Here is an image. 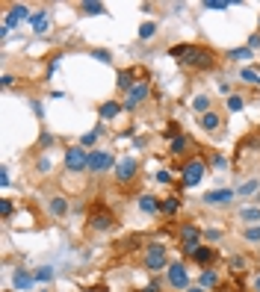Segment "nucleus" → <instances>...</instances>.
I'll return each instance as SVG.
<instances>
[{"instance_id":"nucleus-1","label":"nucleus","mask_w":260,"mask_h":292,"mask_svg":"<svg viewBox=\"0 0 260 292\" xmlns=\"http://www.w3.org/2000/svg\"><path fill=\"white\" fill-rule=\"evenodd\" d=\"M168 56L178 59L186 71H213L219 65V50L210 44H195V41H184L168 47Z\"/></svg>"},{"instance_id":"nucleus-2","label":"nucleus","mask_w":260,"mask_h":292,"mask_svg":"<svg viewBox=\"0 0 260 292\" xmlns=\"http://www.w3.org/2000/svg\"><path fill=\"white\" fill-rule=\"evenodd\" d=\"M86 225H89L92 233H106V230H112V227H116V213H112L104 201H95V204L89 207Z\"/></svg>"},{"instance_id":"nucleus-3","label":"nucleus","mask_w":260,"mask_h":292,"mask_svg":"<svg viewBox=\"0 0 260 292\" xmlns=\"http://www.w3.org/2000/svg\"><path fill=\"white\" fill-rule=\"evenodd\" d=\"M204 174H207V160L195 154V157H190V160L180 165V186L184 189H192V186H198L204 180Z\"/></svg>"},{"instance_id":"nucleus-4","label":"nucleus","mask_w":260,"mask_h":292,"mask_svg":"<svg viewBox=\"0 0 260 292\" xmlns=\"http://www.w3.org/2000/svg\"><path fill=\"white\" fill-rule=\"evenodd\" d=\"M142 266L148 272H154V275L166 272L168 269V251H166V245L162 242H148L145 245V254H142Z\"/></svg>"},{"instance_id":"nucleus-5","label":"nucleus","mask_w":260,"mask_h":292,"mask_svg":"<svg viewBox=\"0 0 260 292\" xmlns=\"http://www.w3.org/2000/svg\"><path fill=\"white\" fill-rule=\"evenodd\" d=\"M62 162H65V171L83 174V171H89V151H86L83 145H68Z\"/></svg>"},{"instance_id":"nucleus-6","label":"nucleus","mask_w":260,"mask_h":292,"mask_svg":"<svg viewBox=\"0 0 260 292\" xmlns=\"http://www.w3.org/2000/svg\"><path fill=\"white\" fill-rule=\"evenodd\" d=\"M166 281H168V287L174 292H186L192 287V281H190V272H186V263L184 260H174V263H168V269H166Z\"/></svg>"},{"instance_id":"nucleus-7","label":"nucleus","mask_w":260,"mask_h":292,"mask_svg":"<svg viewBox=\"0 0 260 292\" xmlns=\"http://www.w3.org/2000/svg\"><path fill=\"white\" fill-rule=\"evenodd\" d=\"M178 239H180V251H184V257L190 260L195 254V248L201 245V239H204V230H201L198 225H180Z\"/></svg>"},{"instance_id":"nucleus-8","label":"nucleus","mask_w":260,"mask_h":292,"mask_svg":"<svg viewBox=\"0 0 260 292\" xmlns=\"http://www.w3.org/2000/svg\"><path fill=\"white\" fill-rule=\"evenodd\" d=\"M116 154H110V151H104V148H95V151H89V171L92 174H106V171H116Z\"/></svg>"},{"instance_id":"nucleus-9","label":"nucleus","mask_w":260,"mask_h":292,"mask_svg":"<svg viewBox=\"0 0 260 292\" xmlns=\"http://www.w3.org/2000/svg\"><path fill=\"white\" fill-rule=\"evenodd\" d=\"M139 171H142V162L136 160V157L118 160V165H116V183H118V186H130V183L139 177Z\"/></svg>"},{"instance_id":"nucleus-10","label":"nucleus","mask_w":260,"mask_h":292,"mask_svg":"<svg viewBox=\"0 0 260 292\" xmlns=\"http://www.w3.org/2000/svg\"><path fill=\"white\" fill-rule=\"evenodd\" d=\"M148 95H151V83H148V77H145V80H139V83L130 89L128 95H124V100H122V103H124V109H128V112H136V109H139V106L148 100Z\"/></svg>"},{"instance_id":"nucleus-11","label":"nucleus","mask_w":260,"mask_h":292,"mask_svg":"<svg viewBox=\"0 0 260 292\" xmlns=\"http://www.w3.org/2000/svg\"><path fill=\"white\" fill-rule=\"evenodd\" d=\"M192 151H195V142H192V136H186V133H180L178 139H172V142H168V157H172V160H180V165L190 160L186 154H192ZM192 157H195V154H192Z\"/></svg>"},{"instance_id":"nucleus-12","label":"nucleus","mask_w":260,"mask_h":292,"mask_svg":"<svg viewBox=\"0 0 260 292\" xmlns=\"http://www.w3.org/2000/svg\"><path fill=\"white\" fill-rule=\"evenodd\" d=\"M32 15H30V6H24V3H12L9 6V12H6V18H3V27H18L21 21H30Z\"/></svg>"},{"instance_id":"nucleus-13","label":"nucleus","mask_w":260,"mask_h":292,"mask_svg":"<svg viewBox=\"0 0 260 292\" xmlns=\"http://www.w3.org/2000/svg\"><path fill=\"white\" fill-rule=\"evenodd\" d=\"M195 266H201V269H213V263L219 260V248H210V245H198L195 248V254L190 257Z\"/></svg>"},{"instance_id":"nucleus-14","label":"nucleus","mask_w":260,"mask_h":292,"mask_svg":"<svg viewBox=\"0 0 260 292\" xmlns=\"http://www.w3.org/2000/svg\"><path fill=\"white\" fill-rule=\"evenodd\" d=\"M139 74H142L139 68H122V71H118L116 83H118V89H122L124 95H128V92L133 89V86H136V83H139V80H145V77H139Z\"/></svg>"},{"instance_id":"nucleus-15","label":"nucleus","mask_w":260,"mask_h":292,"mask_svg":"<svg viewBox=\"0 0 260 292\" xmlns=\"http://www.w3.org/2000/svg\"><path fill=\"white\" fill-rule=\"evenodd\" d=\"M122 112H124V103H122V100H104V103L98 106L100 121H116Z\"/></svg>"},{"instance_id":"nucleus-16","label":"nucleus","mask_w":260,"mask_h":292,"mask_svg":"<svg viewBox=\"0 0 260 292\" xmlns=\"http://www.w3.org/2000/svg\"><path fill=\"white\" fill-rule=\"evenodd\" d=\"M234 195H236V189H210L201 201H204L207 207H222L228 201H234Z\"/></svg>"},{"instance_id":"nucleus-17","label":"nucleus","mask_w":260,"mask_h":292,"mask_svg":"<svg viewBox=\"0 0 260 292\" xmlns=\"http://www.w3.org/2000/svg\"><path fill=\"white\" fill-rule=\"evenodd\" d=\"M222 127H225V118H222V112L210 109V112H204V115H201V130H207V133H219Z\"/></svg>"},{"instance_id":"nucleus-18","label":"nucleus","mask_w":260,"mask_h":292,"mask_svg":"<svg viewBox=\"0 0 260 292\" xmlns=\"http://www.w3.org/2000/svg\"><path fill=\"white\" fill-rule=\"evenodd\" d=\"M48 213H50L54 219H65V216H68V198H65V195H54V198L48 201Z\"/></svg>"},{"instance_id":"nucleus-19","label":"nucleus","mask_w":260,"mask_h":292,"mask_svg":"<svg viewBox=\"0 0 260 292\" xmlns=\"http://www.w3.org/2000/svg\"><path fill=\"white\" fill-rule=\"evenodd\" d=\"M136 201H139V210H142V213H148V216H157V213H160V198H154V195H139Z\"/></svg>"},{"instance_id":"nucleus-20","label":"nucleus","mask_w":260,"mask_h":292,"mask_svg":"<svg viewBox=\"0 0 260 292\" xmlns=\"http://www.w3.org/2000/svg\"><path fill=\"white\" fill-rule=\"evenodd\" d=\"M160 213L162 216H178V213H180V198H178V195L162 198L160 201Z\"/></svg>"},{"instance_id":"nucleus-21","label":"nucleus","mask_w":260,"mask_h":292,"mask_svg":"<svg viewBox=\"0 0 260 292\" xmlns=\"http://www.w3.org/2000/svg\"><path fill=\"white\" fill-rule=\"evenodd\" d=\"M12 284H15V290H30L32 284H36V278H32L27 269H18V272L12 275Z\"/></svg>"},{"instance_id":"nucleus-22","label":"nucleus","mask_w":260,"mask_h":292,"mask_svg":"<svg viewBox=\"0 0 260 292\" xmlns=\"http://www.w3.org/2000/svg\"><path fill=\"white\" fill-rule=\"evenodd\" d=\"M198 287H204V290H213V287H219V272H213V269H204V272H201V278H198Z\"/></svg>"},{"instance_id":"nucleus-23","label":"nucleus","mask_w":260,"mask_h":292,"mask_svg":"<svg viewBox=\"0 0 260 292\" xmlns=\"http://www.w3.org/2000/svg\"><path fill=\"white\" fill-rule=\"evenodd\" d=\"M225 109H228V112H242V109H246V97L240 95V92L228 95L225 97Z\"/></svg>"},{"instance_id":"nucleus-24","label":"nucleus","mask_w":260,"mask_h":292,"mask_svg":"<svg viewBox=\"0 0 260 292\" xmlns=\"http://www.w3.org/2000/svg\"><path fill=\"white\" fill-rule=\"evenodd\" d=\"M225 56H228V59H234V62H246V59H252V56H254V50H252V47H230Z\"/></svg>"},{"instance_id":"nucleus-25","label":"nucleus","mask_w":260,"mask_h":292,"mask_svg":"<svg viewBox=\"0 0 260 292\" xmlns=\"http://www.w3.org/2000/svg\"><path fill=\"white\" fill-rule=\"evenodd\" d=\"M192 109L198 112V115L210 112V109H213V97H210V95H195V100H192Z\"/></svg>"},{"instance_id":"nucleus-26","label":"nucleus","mask_w":260,"mask_h":292,"mask_svg":"<svg viewBox=\"0 0 260 292\" xmlns=\"http://www.w3.org/2000/svg\"><path fill=\"white\" fill-rule=\"evenodd\" d=\"M80 12L83 15H106V6L98 0H86V3H80Z\"/></svg>"},{"instance_id":"nucleus-27","label":"nucleus","mask_w":260,"mask_h":292,"mask_svg":"<svg viewBox=\"0 0 260 292\" xmlns=\"http://www.w3.org/2000/svg\"><path fill=\"white\" fill-rule=\"evenodd\" d=\"M32 278H36V284H50L54 281V266H38L32 272Z\"/></svg>"},{"instance_id":"nucleus-28","label":"nucleus","mask_w":260,"mask_h":292,"mask_svg":"<svg viewBox=\"0 0 260 292\" xmlns=\"http://www.w3.org/2000/svg\"><path fill=\"white\" fill-rule=\"evenodd\" d=\"M30 24L36 27V32H44L48 27H50V18H48V12H36L30 18Z\"/></svg>"},{"instance_id":"nucleus-29","label":"nucleus","mask_w":260,"mask_h":292,"mask_svg":"<svg viewBox=\"0 0 260 292\" xmlns=\"http://www.w3.org/2000/svg\"><path fill=\"white\" fill-rule=\"evenodd\" d=\"M154 32H157V21H145V24L139 27V41H151Z\"/></svg>"},{"instance_id":"nucleus-30","label":"nucleus","mask_w":260,"mask_h":292,"mask_svg":"<svg viewBox=\"0 0 260 292\" xmlns=\"http://www.w3.org/2000/svg\"><path fill=\"white\" fill-rule=\"evenodd\" d=\"M98 136H100V130H92V133H83V136H80V142H77V145H83V148H86V151H89V148H92V151H95V142H98Z\"/></svg>"},{"instance_id":"nucleus-31","label":"nucleus","mask_w":260,"mask_h":292,"mask_svg":"<svg viewBox=\"0 0 260 292\" xmlns=\"http://www.w3.org/2000/svg\"><path fill=\"white\" fill-rule=\"evenodd\" d=\"M180 133H184V130H180V124H178V121H168V124H166V130H162V139H168V142H172V139H178Z\"/></svg>"},{"instance_id":"nucleus-32","label":"nucleus","mask_w":260,"mask_h":292,"mask_svg":"<svg viewBox=\"0 0 260 292\" xmlns=\"http://www.w3.org/2000/svg\"><path fill=\"white\" fill-rule=\"evenodd\" d=\"M228 6H234V0H204V9H213V12H222Z\"/></svg>"},{"instance_id":"nucleus-33","label":"nucleus","mask_w":260,"mask_h":292,"mask_svg":"<svg viewBox=\"0 0 260 292\" xmlns=\"http://www.w3.org/2000/svg\"><path fill=\"white\" fill-rule=\"evenodd\" d=\"M246 269H248L246 257H230V275H242Z\"/></svg>"},{"instance_id":"nucleus-34","label":"nucleus","mask_w":260,"mask_h":292,"mask_svg":"<svg viewBox=\"0 0 260 292\" xmlns=\"http://www.w3.org/2000/svg\"><path fill=\"white\" fill-rule=\"evenodd\" d=\"M240 219H242V222H260V207H246V210L240 213Z\"/></svg>"},{"instance_id":"nucleus-35","label":"nucleus","mask_w":260,"mask_h":292,"mask_svg":"<svg viewBox=\"0 0 260 292\" xmlns=\"http://www.w3.org/2000/svg\"><path fill=\"white\" fill-rule=\"evenodd\" d=\"M258 189H260V180L258 177H252L248 183H242V186L236 189V195H252V192H258Z\"/></svg>"},{"instance_id":"nucleus-36","label":"nucleus","mask_w":260,"mask_h":292,"mask_svg":"<svg viewBox=\"0 0 260 292\" xmlns=\"http://www.w3.org/2000/svg\"><path fill=\"white\" fill-rule=\"evenodd\" d=\"M12 213H15L12 201H9V198H3V201H0V216H3V222H9V219H12Z\"/></svg>"},{"instance_id":"nucleus-37","label":"nucleus","mask_w":260,"mask_h":292,"mask_svg":"<svg viewBox=\"0 0 260 292\" xmlns=\"http://www.w3.org/2000/svg\"><path fill=\"white\" fill-rule=\"evenodd\" d=\"M154 180H157V183H162V186H168V183H174V177H172V171H166V168H160V171L154 174Z\"/></svg>"},{"instance_id":"nucleus-38","label":"nucleus","mask_w":260,"mask_h":292,"mask_svg":"<svg viewBox=\"0 0 260 292\" xmlns=\"http://www.w3.org/2000/svg\"><path fill=\"white\" fill-rule=\"evenodd\" d=\"M92 59H98V62H112V53L104 50V47H98V50H92Z\"/></svg>"},{"instance_id":"nucleus-39","label":"nucleus","mask_w":260,"mask_h":292,"mask_svg":"<svg viewBox=\"0 0 260 292\" xmlns=\"http://www.w3.org/2000/svg\"><path fill=\"white\" fill-rule=\"evenodd\" d=\"M242 236H246L248 242H260V225L258 227H246V230H242Z\"/></svg>"},{"instance_id":"nucleus-40","label":"nucleus","mask_w":260,"mask_h":292,"mask_svg":"<svg viewBox=\"0 0 260 292\" xmlns=\"http://www.w3.org/2000/svg\"><path fill=\"white\" fill-rule=\"evenodd\" d=\"M50 145H54V136L50 133H42L38 136V148H50Z\"/></svg>"},{"instance_id":"nucleus-41","label":"nucleus","mask_w":260,"mask_h":292,"mask_svg":"<svg viewBox=\"0 0 260 292\" xmlns=\"http://www.w3.org/2000/svg\"><path fill=\"white\" fill-rule=\"evenodd\" d=\"M204 239L207 242H219L222 239V230H204Z\"/></svg>"},{"instance_id":"nucleus-42","label":"nucleus","mask_w":260,"mask_h":292,"mask_svg":"<svg viewBox=\"0 0 260 292\" xmlns=\"http://www.w3.org/2000/svg\"><path fill=\"white\" fill-rule=\"evenodd\" d=\"M36 168H38V171H50V160H48V157H38V160H36Z\"/></svg>"},{"instance_id":"nucleus-43","label":"nucleus","mask_w":260,"mask_h":292,"mask_svg":"<svg viewBox=\"0 0 260 292\" xmlns=\"http://www.w3.org/2000/svg\"><path fill=\"white\" fill-rule=\"evenodd\" d=\"M0 83H3V89H12V86H15V74H3Z\"/></svg>"},{"instance_id":"nucleus-44","label":"nucleus","mask_w":260,"mask_h":292,"mask_svg":"<svg viewBox=\"0 0 260 292\" xmlns=\"http://www.w3.org/2000/svg\"><path fill=\"white\" fill-rule=\"evenodd\" d=\"M225 165H228V160L222 154H213V168H225Z\"/></svg>"},{"instance_id":"nucleus-45","label":"nucleus","mask_w":260,"mask_h":292,"mask_svg":"<svg viewBox=\"0 0 260 292\" xmlns=\"http://www.w3.org/2000/svg\"><path fill=\"white\" fill-rule=\"evenodd\" d=\"M246 47H252V50H254V47H260V32L248 35V44H246Z\"/></svg>"},{"instance_id":"nucleus-46","label":"nucleus","mask_w":260,"mask_h":292,"mask_svg":"<svg viewBox=\"0 0 260 292\" xmlns=\"http://www.w3.org/2000/svg\"><path fill=\"white\" fill-rule=\"evenodd\" d=\"M0 186H3V189H6V186H9V171H6V165H3V168H0Z\"/></svg>"},{"instance_id":"nucleus-47","label":"nucleus","mask_w":260,"mask_h":292,"mask_svg":"<svg viewBox=\"0 0 260 292\" xmlns=\"http://www.w3.org/2000/svg\"><path fill=\"white\" fill-rule=\"evenodd\" d=\"M219 92H222V95H234V89H230V83H219Z\"/></svg>"},{"instance_id":"nucleus-48","label":"nucleus","mask_w":260,"mask_h":292,"mask_svg":"<svg viewBox=\"0 0 260 292\" xmlns=\"http://www.w3.org/2000/svg\"><path fill=\"white\" fill-rule=\"evenodd\" d=\"M32 112H36V115H38V118H42V115H44V112H42V103H38V100H32Z\"/></svg>"},{"instance_id":"nucleus-49","label":"nucleus","mask_w":260,"mask_h":292,"mask_svg":"<svg viewBox=\"0 0 260 292\" xmlns=\"http://www.w3.org/2000/svg\"><path fill=\"white\" fill-rule=\"evenodd\" d=\"M186 292H207V290H204V287H190Z\"/></svg>"},{"instance_id":"nucleus-50","label":"nucleus","mask_w":260,"mask_h":292,"mask_svg":"<svg viewBox=\"0 0 260 292\" xmlns=\"http://www.w3.org/2000/svg\"><path fill=\"white\" fill-rule=\"evenodd\" d=\"M254 292H260V275L254 278Z\"/></svg>"},{"instance_id":"nucleus-51","label":"nucleus","mask_w":260,"mask_h":292,"mask_svg":"<svg viewBox=\"0 0 260 292\" xmlns=\"http://www.w3.org/2000/svg\"><path fill=\"white\" fill-rule=\"evenodd\" d=\"M258 30H260V18H258Z\"/></svg>"}]
</instances>
